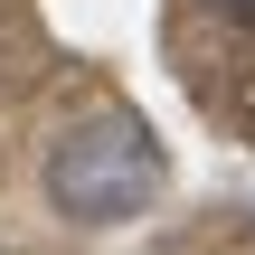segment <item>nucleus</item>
Segmentation results:
<instances>
[{"label": "nucleus", "instance_id": "f257e3e1", "mask_svg": "<svg viewBox=\"0 0 255 255\" xmlns=\"http://www.w3.org/2000/svg\"><path fill=\"white\" fill-rule=\"evenodd\" d=\"M161 180H170V161H161L151 123H132V114H85V123L47 151V199H57V218H76V227H123V218H142V208L161 199Z\"/></svg>", "mask_w": 255, "mask_h": 255}, {"label": "nucleus", "instance_id": "f03ea898", "mask_svg": "<svg viewBox=\"0 0 255 255\" xmlns=\"http://www.w3.org/2000/svg\"><path fill=\"white\" fill-rule=\"evenodd\" d=\"M218 9H227V19H246V28H255V0H218Z\"/></svg>", "mask_w": 255, "mask_h": 255}]
</instances>
